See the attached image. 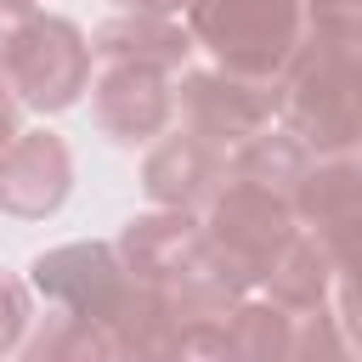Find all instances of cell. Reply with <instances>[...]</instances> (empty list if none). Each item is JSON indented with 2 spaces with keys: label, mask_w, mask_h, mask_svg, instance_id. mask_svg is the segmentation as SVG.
<instances>
[{
  "label": "cell",
  "mask_w": 362,
  "mask_h": 362,
  "mask_svg": "<svg viewBox=\"0 0 362 362\" xmlns=\"http://www.w3.org/2000/svg\"><path fill=\"white\" fill-rule=\"evenodd\" d=\"M119 260L130 272V283L153 288L175 322L187 334L198 328H221L238 300L249 294V283L232 272V260L204 238V221L187 215V209H153V215H136L124 232H119Z\"/></svg>",
  "instance_id": "6da1fadb"
},
{
  "label": "cell",
  "mask_w": 362,
  "mask_h": 362,
  "mask_svg": "<svg viewBox=\"0 0 362 362\" xmlns=\"http://www.w3.org/2000/svg\"><path fill=\"white\" fill-rule=\"evenodd\" d=\"M277 119L317 158H362V23L305 17L277 79Z\"/></svg>",
  "instance_id": "7a4b0ae2"
},
{
  "label": "cell",
  "mask_w": 362,
  "mask_h": 362,
  "mask_svg": "<svg viewBox=\"0 0 362 362\" xmlns=\"http://www.w3.org/2000/svg\"><path fill=\"white\" fill-rule=\"evenodd\" d=\"M187 34L215 57V68L277 85L305 34V6L300 0H187Z\"/></svg>",
  "instance_id": "3957f363"
},
{
  "label": "cell",
  "mask_w": 362,
  "mask_h": 362,
  "mask_svg": "<svg viewBox=\"0 0 362 362\" xmlns=\"http://www.w3.org/2000/svg\"><path fill=\"white\" fill-rule=\"evenodd\" d=\"M0 79L11 85V96L34 113H62L90 90V40L51 11H34L23 23V34L11 40V51L0 57Z\"/></svg>",
  "instance_id": "277c9868"
},
{
  "label": "cell",
  "mask_w": 362,
  "mask_h": 362,
  "mask_svg": "<svg viewBox=\"0 0 362 362\" xmlns=\"http://www.w3.org/2000/svg\"><path fill=\"white\" fill-rule=\"evenodd\" d=\"M294 232H300L294 198H283L272 187H255V181H238V175H226V187L204 209V238L232 260V272L249 288L272 272V260L288 249Z\"/></svg>",
  "instance_id": "5b68a950"
},
{
  "label": "cell",
  "mask_w": 362,
  "mask_h": 362,
  "mask_svg": "<svg viewBox=\"0 0 362 362\" xmlns=\"http://www.w3.org/2000/svg\"><path fill=\"white\" fill-rule=\"evenodd\" d=\"M272 119H277V85L243 79V74H226V68H181L175 130L209 141L215 153L232 158V147H243Z\"/></svg>",
  "instance_id": "8992f818"
},
{
  "label": "cell",
  "mask_w": 362,
  "mask_h": 362,
  "mask_svg": "<svg viewBox=\"0 0 362 362\" xmlns=\"http://www.w3.org/2000/svg\"><path fill=\"white\" fill-rule=\"evenodd\" d=\"M294 215L328 255L334 283H362V158H311Z\"/></svg>",
  "instance_id": "52a82bcc"
},
{
  "label": "cell",
  "mask_w": 362,
  "mask_h": 362,
  "mask_svg": "<svg viewBox=\"0 0 362 362\" xmlns=\"http://www.w3.org/2000/svg\"><path fill=\"white\" fill-rule=\"evenodd\" d=\"M28 288L40 300H51L57 311H74L85 322H113L130 300V272L119 260L113 243H62V249H45L34 255L28 266Z\"/></svg>",
  "instance_id": "ba28073f"
},
{
  "label": "cell",
  "mask_w": 362,
  "mask_h": 362,
  "mask_svg": "<svg viewBox=\"0 0 362 362\" xmlns=\"http://www.w3.org/2000/svg\"><path fill=\"white\" fill-rule=\"evenodd\" d=\"M90 119L119 147H141V141L164 136L175 124V74L102 62V74L90 85Z\"/></svg>",
  "instance_id": "9c48e42d"
},
{
  "label": "cell",
  "mask_w": 362,
  "mask_h": 362,
  "mask_svg": "<svg viewBox=\"0 0 362 362\" xmlns=\"http://www.w3.org/2000/svg\"><path fill=\"white\" fill-rule=\"evenodd\" d=\"M74 192V153L57 130H17L0 153V209L17 221H45Z\"/></svg>",
  "instance_id": "30bf717a"
},
{
  "label": "cell",
  "mask_w": 362,
  "mask_h": 362,
  "mask_svg": "<svg viewBox=\"0 0 362 362\" xmlns=\"http://www.w3.org/2000/svg\"><path fill=\"white\" fill-rule=\"evenodd\" d=\"M232 164L226 153H215L209 141L187 136V130H164V141L147 153L141 164V187L158 209H187V215H204L209 198L226 187Z\"/></svg>",
  "instance_id": "8fae6325"
},
{
  "label": "cell",
  "mask_w": 362,
  "mask_h": 362,
  "mask_svg": "<svg viewBox=\"0 0 362 362\" xmlns=\"http://www.w3.org/2000/svg\"><path fill=\"white\" fill-rule=\"evenodd\" d=\"M90 57L96 62H130V68H158V74H181L192 57V34L175 17H147V11H119L90 34Z\"/></svg>",
  "instance_id": "7c38bea8"
},
{
  "label": "cell",
  "mask_w": 362,
  "mask_h": 362,
  "mask_svg": "<svg viewBox=\"0 0 362 362\" xmlns=\"http://www.w3.org/2000/svg\"><path fill=\"white\" fill-rule=\"evenodd\" d=\"M107 345H113V362H175L187 345V328L153 288L130 283L124 311L107 322Z\"/></svg>",
  "instance_id": "4fadbf2b"
},
{
  "label": "cell",
  "mask_w": 362,
  "mask_h": 362,
  "mask_svg": "<svg viewBox=\"0 0 362 362\" xmlns=\"http://www.w3.org/2000/svg\"><path fill=\"white\" fill-rule=\"evenodd\" d=\"M311 147L288 130V124H266V130H255L243 147H232V175L238 181H255V187H272V192H283V198H294L300 192V181H305V170H311Z\"/></svg>",
  "instance_id": "5bb4252c"
},
{
  "label": "cell",
  "mask_w": 362,
  "mask_h": 362,
  "mask_svg": "<svg viewBox=\"0 0 362 362\" xmlns=\"http://www.w3.org/2000/svg\"><path fill=\"white\" fill-rule=\"evenodd\" d=\"M260 283H266V300H272V305H283V311H317V305H328V294H334V266H328V255L317 249V238L300 226Z\"/></svg>",
  "instance_id": "9a60e30c"
},
{
  "label": "cell",
  "mask_w": 362,
  "mask_h": 362,
  "mask_svg": "<svg viewBox=\"0 0 362 362\" xmlns=\"http://www.w3.org/2000/svg\"><path fill=\"white\" fill-rule=\"evenodd\" d=\"M294 334V311L272 300H238V311L221 322V356L226 362H283Z\"/></svg>",
  "instance_id": "2e32d148"
},
{
  "label": "cell",
  "mask_w": 362,
  "mask_h": 362,
  "mask_svg": "<svg viewBox=\"0 0 362 362\" xmlns=\"http://www.w3.org/2000/svg\"><path fill=\"white\" fill-rule=\"evenodd\" d=\"M17 362H113V345H107L102 322H85V317L51 305L40 317V328L23 334Z\"/></svg>",
  "instance_id": "e0dca14e"
},
{
  "label": "cell",
  "mask_w": 362,
  "mask_h": 362,
  "mask_svg": "<svg viewBox=\"0 0 362 362\" xmlns=\"http://www.w3.org/2000/svg\"><path fill=\"white\" fill-rule=\"evenodd\" d=\"M283 362H351V345H345V334H339V317H334L328 305L294 311V334H288Z\"/></svg>",
  "instance_id": "ac0fdd59"
},
{
  "label": "cell",
  "mask_w": 362,
  "mask_h": 362,
  "mask_svg": "<svg viewBox=\"0 0 362 362\" xmlns=\"http://www.w3.org/2000/svg\"><path fill=\"white\" fill-rule=\"evenodd\" d=\"M28 317H34V294L17 272H0V356L23 345L28 334Z\"/></svg>",
  "instance_id": "d6986e66"
},
{
  "label": "cell",
  "mask_w": 362,
  "mask_h": 362,
  "mask_svg": "<svg viewBox=\"0 0 362 362\" xmlns=\"http://www.w3.org/2000/svg\"><path fill=\"white\" fill-rule=\"evenodd\" d=\"M334 317H339V334L351 345V362H362V283H334Z\"/></svg>",
  "instance_id": "ffe728a7"
},
{
  "label": "cell",
  "mask_w": 362,
  "mask_h": 362,
  "mask_svg": "<svg viewBox=\"0 0 362 362\" xmlns=\"http://www.w3.org/2000/svg\"><path fill=\"white\" fill-rule=\"evenodd\" d=\"M34 11H40L34 0H0V57L11 51V40L23 34V23H28Z\"/></svg>",
  "instance_id": "44dd1931"
},
{
  "label": "cell",
  "mask_w": 362,
  "mask_h": 362,
  "mask_svg": "<svg viewBox=\"0 0 362 362\" xmlns=\"http://www.w3.org/2000/svg\"><path fill=\"white\" fill-rule=\"evenodd\" d=\"M17 130H23V102L11 96V85L0 79V153L17 141Z\"/></svg>",
  "instance_id": "7402d4cb"
},
{
  "label": "cell",
  "mask_w": 362,
  "mask_h": 362,
  "mask_svg": "<svg viewBox=\"0 0 362 362\" xmlns=\"http://www.w3.org/2000/svg\"><path fill=\"white\" fill-rule=\"evenodd\" d=\"M119 11H147V17H175L187 11V0H113Z\"/></svg>",
  "instance_id": "603a6c76"
},
{
  "label": "cell",
  "mask_w": 362,
  "mask_h": 362,
  "mask_svg": "<svg viewBox=\"0 0 362 362\" xmlns=\"http://www.w3.org/2000/svg\"><path fill=\"white\" fill-rule=\"evenodd\" d=\"M334 17H356V23H362V0H345V6L334 11Z\"/></svg>",
  "instance_id": "cb8c5ba5"
}]
</instances>
